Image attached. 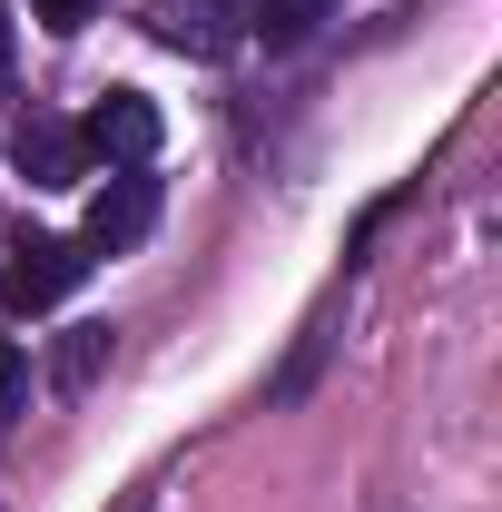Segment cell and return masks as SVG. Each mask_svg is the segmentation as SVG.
I'll list each match as a JSON object with an SVG mask.
<instances>
[{"instance_id": "cell-2", "label": "cell", "mask_w": 502, "mask_h": 512, "mask_svg": "<svg viewBox=\"0 0 502 512\" xmlns=\"http://www.w3.org/2000/svg\"><path fill=\"white\" fill-rule=\"evenodd\" d=\"M158 138H168V119H158V99H148V89H109V99L89 109V128H79V148H89V158H109V168H148V158H158Z\"/></svg>"}, {"instance_id": "cell-7", "label": "cell", "mask_w": 502, "mask_h": 512, "mask_svg": "<svg viewBox=\"0 0 502 512\" xmlns=\"http://www.w3.org/2000/svg\"><path fill=\"white\" fill-rule=\"evenodd\" d=\"M20 394H30V355H20V345H0V434H10Z\"/></svg>"}, {"instance_id": "cell-4", "label": "cell", "mask_w": 502, "mask_h": 512, "mask_svg": "<svg viewBox=\"0 0 502 512\" xmlns=\"http://www.w3.org/2000/svg\"><path fill=\"white\" fill-rule=\"evenodd\" d=\"M10 158H20V178H30V188H69V178L89 168L79 128H69V119H50V109H30V119L10 128Z\"/></svg>"}, {"instance_id": "cell-1", "label": "cell", "mask_w": 502, "mask_h": 512, "mask_svg": "<svg viewBox=\"0 0 502 512\" xmlns=\"http://www.w3.org/2000/svg\"><path fill=\"white\" fill-rule=\"evenodd\" d=\"M79 276H89V247H79V237L20 227V237H10V266H0V306H10V316H50Z\"/></svg>"}, {"instance_id": "cell-5", "label": "cell", "mask_w": 502, "mask_h": 512, "mask_svg": "<svg viewBox=\"0 0 502 512\" xmlns=\"http://www.w3.org/2000/svg\"><path fill=\"white\" fill-rule=\"evenodd\" d=\"M325 10H335V0H256V40H266V50H296Z\"/></svg>"}, {"instance_id": "cell-8", "label": "cell", "mask_w": 502, "mask_h": 512, "mask_svg": "<svg viewBox=\"0 0 502 512\" xmlns=\"http://www.w3.org/2000/svg\"><path fill=\"white\" fill-rule=\"evenodd\" d=\"M30 10H40V30H89L99 0H30Z\"/></svg>"}, {"instance_id": "cell-9", "label": "cell", "mask_w": 502, "mask_h": 512, "mask_svg": "<svg viewBox=\"0 0 502 512\" xmlns=\"http://www.w3.org/2000/svg\"><path fill=\"white\" fill-rule=\"evenodd\" d=\"M0 69H10V0H0Z\"/></svg>"}, {"instance_id": "cell-6", "label": "cell", "mask_w": 502, "mask_h": 512, "mask_svg": "<svg viewBox=\"0 0 502 512\" xmlns=\"http://www.w3.org/2000/svg\"><path fill=\"white\" fill-rule=\"evenodd\" d=\"M109 365V325H69V345H60V384H89Z\"/></svg>"}, {"instance_id": "cell-3", "label": "cell", "mask_w": 502, "mask_h": 512, "mask_svg": "<svg viewBox=\"0 0 502 512\" xmlns=\"http://www.w3.org/2000/svg\"><path fill=\"white\" fill-rule=\"evenodd\" d=\"M148 227H158V178H148V168H109V188L89 197L79 247H89V256H119V247H138Z\"/></svg>"}]
</instances>
